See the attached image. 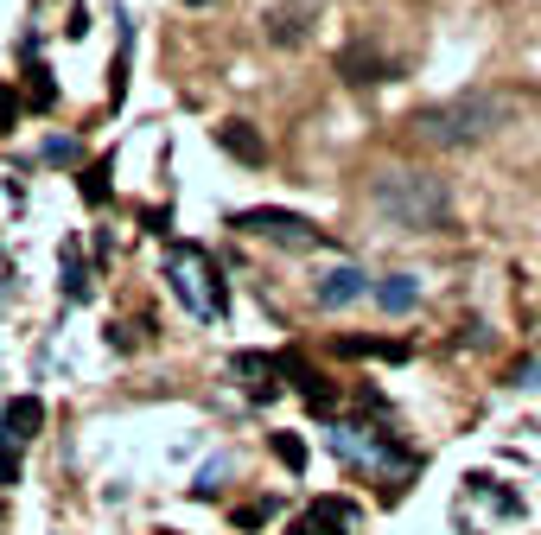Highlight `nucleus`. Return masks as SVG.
I'll return each mask as SVG.
<instances>
[{
	"mask_svg": "<svg viewBox=\"0 0 541 535\" xmlns=\"http://www.w3.org/2000/svg\"><path fill=\"white\" fill-rule=\"evenodd\" d=\"M45 427V408H39V395H26V402H7L0 408V453H13V446H26L32 434Z\"/></svg>",
	"mask_w": 541,
	"mask_h": 535,
	"instance_id": "6e6552de",
	"label": "nucleus"
},
{
	"mask_svg": "<svg viewBox=\"0 0 541 535\" xmlns=\"http://www.w3.org/2000/svg\"><path fill=\"white\" fill-rule=\"evenodd\" d=\"M363 293H370V287H363V274H357L351 262H344V268H331V274H319V287H312V300H319V306H325V313H338V306H351V300H363Z\"/></svg>",
	"mask_w": 541,
	"mask_h": 535,
	"instance_id": "1a4fd4ad",
	"label": "nucleus"
},
{
	"mask_svg": "<svg viewBox=\"0 0 541 535\" xmlns=\"http://www.w3.org/2000/svg\"><path fill=\"white\" fill-rule=\"evenodd\" d=\"M236 230H255V236H274V243H325L306 217H287V211H242Z\"/></svg>",
	"mask_w": 541,
	"mask_h": 535,
	"instance_id": "423d86ee",
	"label": "nucleus"
},
{
	"mask_svg": "<svg viewBox=\"0 0 541 535\" xmlns=\"http://www.w3.org/2000/svg\"><path fill=\"white\" fill-rule=\"evenodd\" d=\"M459 516L478 529V516H522V497L503 491L497 478H465V497H459Z\"/></svg>",
	"mask_w": 541,
	"mask_h": 535,
	"instance_id": "39448f33",
	"label": "nucleus"
},
{
	"mask_svg": "<svg viewBox=\"0 0 541 535\" xmlns=\"http://www.w3.org/2000/svg\"><path fill=\"white\" fill-rule=\"evenodd\" d=\"M223 147H230V153H242L249 166H261V160H268V147L255 141V128H249V122H223Z\"/></svg>",
	"mask_w": 541,
	"mask_h": 535,
	"instance_id": "ddd939ff",
	"label": "nucleus"
},
{
	"mask_svg": "<svg viewBox=\"0 0 541 535\" xmlns=\"http://www.w3.org/2000/svg\"><path fill=\"white\" fill-rule=\"evenodd\" d=\"M331 453H338L344 465H357V472H370V478H401L414 465L389 427H357V421L331 427Z\"/></svg>",
	"mask_w": 541,
	"mask_h": 535,
	"instance_id": "7ed1b4c3",
	"label": "nucleus"
},
{
	"mask_svg": "<svg viewBox=\"0 0 541 535\" xmlns=\"http://www.w3.org/2000/svg\"><path fill=\"white\" fill-rule=\"evenodd\" d=\"M236 383H249L255 402H274V395H281V364H268V357H236Z\"/></svg>",
	"mask_w": 541,
	"mask_h": 535,
	"instance_id": "9d476101",
	"label": "nucleus"
},
{
	"mask_svg": "<svg viewBox=\"0 0 541 535\" xmlns=\"http://www.w3.org/2000/svg\"><path fill=\"white\" fill-rule=\"evenodd\" d=\"M223 472H230V459H211V465H204V472H198V491L211 497V491L223 485Z\"/></svg>",
	"mask_w": 541,
	"mask_h": 535,
	"instance_id": "2eb2a0df",
	"label": "nucleus"
},
{
	"mask_svg": "<svg viewBox=\"0 0 541 535\" xmlns=\"http://www.w3.org/2000/svg\"><path fill=\"white\" fill-rule=\"evenodd\" d=\"M166 274H172V293L185 300V313L191 319H204V325H217L223 319V281H217V268L204 262V249H172V262H166Z\"/></svg>",
	"mask_w": 541,
	"mask_h": 535,
	"instance_id": "20e7f679",
	"label": "nucleus"
},
{
	"mask_svg": "<svg viewBox=\"0 0 541 535\" xmlns=\"http://www.w3.org/2000/svg\"><path fill=\"white\" fill-rule=\"evenodd\" d=\"M510 122V96H491V90H465L452 102H433V109L414 115V134L427 147H478Z\"/></svg>",
	"mask_w": 541,
	"mask_h": 535,
	"instance_id": "f03ea898",
	"label": "nucleus"
},
{
	"mask_svg": "<svg viewBox=\"0 0 541 535\" xmlns=\"http://www.w3.org/2000/svg\"><path fill=\"white\" fill-rule=\"evenodd\" d=\"M287 535H357V504H344V497H319V504H312Z\"/></svg>",
	"mask_w": 541,
	"mask_h": 535,
	"instance_id": "0eeeda50",
	"label": "nucleus"
},
{
	"mask_svg": "<svg viewBox=\"0 0 541 535\" xmlns=\"http://www.w3.org/2000/svg\"><path fill=\"white\" fill-rule=\"evenodd\" d=\"M516 389H541V357H529V364H516Z\"/></svg>",
	"mask_w": 541,
	"mask_h": 535,
	"instance_id": "f3484780",
	"label": "nucleus"
},
{
	"mask_svg": "<svg viewBox=\"0 0 541 535\" xmlns=\"http://www.w3.org/2000/svg\"><path fill=\"white\" fill-rule=\"evenodd\" d=\"M274 453H281V459L293 465V472H300V465H306V446L293 440V434H281V440H274Z\"/></svg>",
	"mask_w": 541,
	"mask_h": 535,
	"instance_id": "dca6fc26",
	"label": "nucleus"
},
{
	"mask_svg": "<svg viewBox=\"0 0 541 535\" xmlns=\"http://www.w3.org/2000/svg\"><path fill=\"white\" fill-rule=\"evenodd\" d=\"M338 71L344 77H351V83H382V58H376V51H344V58H338Z\"/></svg>",
	"mask_w": 541,
	"mask_h": 535,
	"instance_id": "4468645a",
	"label": "nucleus"
},
{
	"mask_svg": "<svg viewBox=\"0 0 541 535\" xmlns=\"http://www.w3.org/2000/svg\"><path fill=\"white\" fill-rule=\"evenodd\" d=\"M370 211L382 223H395V230H440V223L452 217V192H446V179L440 172H421V166H389V172H376V185H370Z\"/></svg>",
	"mask_w": 541,
	"mask_h": 535,
	"instance_id": "f257e3e1",
	"label": "nucleus"
},
{
	"mask_svg": "<svg viewBox=\"0 0 541 535\" xmlns=\"http://www.w3.org/2000/svg\"><path fill=\"white\" fill-rule=\"evenodd\" d=\"M312 13H319V0H300V7H281V13L268 20V39H274V45H300L306 32H312Z\"/></svg>",
	"mask_w": 541,
	"mask_h": 535,
	"instance_id": "9b49d317",
	"label": "nucleus"
},
{
	"mask_svg": "<svg viewBox=\"0 0 541 535\" xmlns=\"http://www.w3.org/2000/svg\"><path fill=\"white\" fill-rule=\"evenodd\" d=\"M382 313H414V300H421V287H414V274H389V281L376 287Z\"/></svg>",
	"mask_w": 541,
	"mask_h": 535,
	"instance_id": "f8f14e48",
	"label": "nucleus"
}]
</instances>
